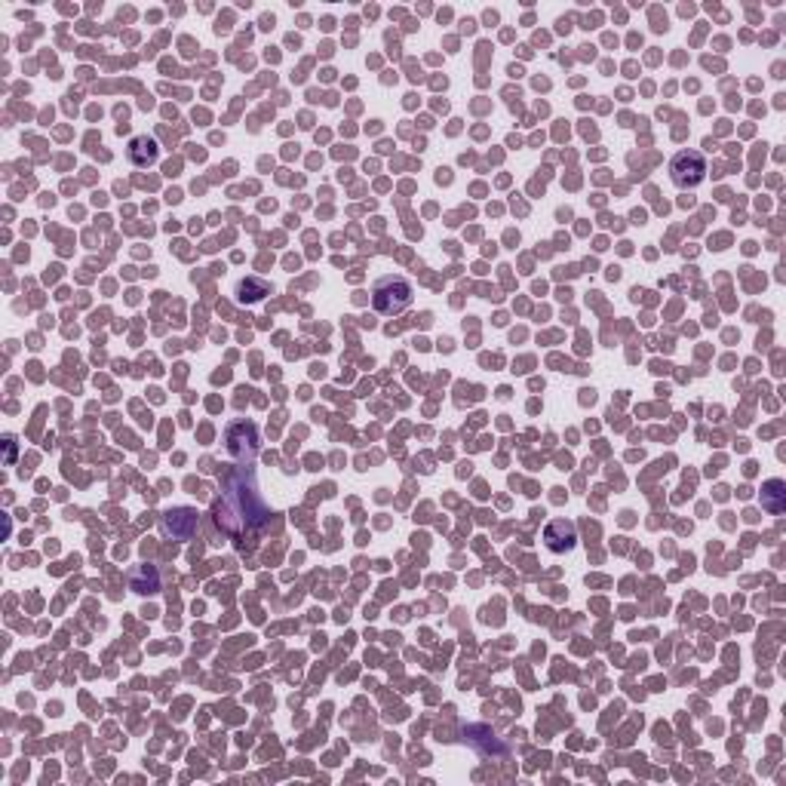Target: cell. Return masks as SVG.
I'll return each instance as SVG.
<instances>
[{
  "mask_svg": "<svg viewBox=\"0 0 786 786\" xmlns=\"http://www.w3.org/2000/svg\"><path fill=\"white\" fill-rule=\"evenodd\" d=\"M219 525L231 528V519H240V525L246 528H259L268 523V510H264L259 492H255L252 473L249 470H236L234 476H228L225 485V504H219Z\"/></svg>",
  "mask_w": 786,
  "mask_h": 786,
  "instance_id": "cell-1",
  "label": "cell"
},
{
  "mask_svg": "<svg viewBox=\"0 0 786 786\" xmlns=\"http://www.w3.org/2000/svg\"><path fill=\"white\" fill-rule=\"evenodd\" d=\"M412 304V283L402 274H387L375 280L372 286V308L381 317H396Z\"/></svg>",
  "mask_w": 786,
  "mask_h": 786,
  "instance_id": "cell-2",
  "label": "cell"
},
{
  "mask_svg": "<svg viewBox=\"0 0 786 786\" xmlns=\"http://www.w3.org/2000/svg\"><path fill=\"white\" fill-rule=\"evenodd\" d=\"M670 178H673V185L682 187V191H691V187L704 185V178H707L704 154L694 148L679 151V154L670 160Z\"/></svg>",
  "mask_w": 786,
  "mask_h": 786,
  "instance_id": "cell-3",
  "label": "cell"
},
{
  "mask_svg": "<svg viewBox=\"0 0 786 786\" xmlns=\"http://www.w3.org/2000/svg\"><path fill=\"white\" fill-rule=\"evenodd\" d=\"M160 525H163L166 538L191 541L194 534H197L200 517H197V510H191V507H172V510H166L163 517H160Z\"/></svg>",
  "mask_w": 786,
  "mask_h": 786,
  "instance_id": "cell-4",
  "label": "cell"
},
{
  "mask_svg": "<svg viewBox=\"0 0 786 786\" xmlns=\"http://www.w3.org/2000/svg\"><path fill=\"white\" fill-rule=\"evenodd\" d=\"M228 451L236 461L255 458V451H259V430H255V424H231V430H228Z\"/></svg>",
  "mask_w": 786,
  "mask_h": 786,
  "instance_id": "cell-5",
  "label": "cell"
},
{
  "mask_svg": "<svg viewBox=\"0 0 786 786\" xmlns=\"http://www.w3.org/2000/svg\"><path fill=\"white\" fill-rule=\"evenodd\" d=\"M575 541H577V532L572 519H550V523H547L544 544L550 553H568L575 547Z\"/></svg>",
  "mask_w": 786,
  "mask_h": 786,
  "instance_id": "cell-6",
  "label": "cell"
},
{
  "mask_svg": "<svg viewBox=\"0 0 786 786\" xmlns=\"http://www.w3.org/2000/svg\"><path fill=\"white\" fill-rule=\"evenodd\" d=\"M127 157H129V163L132 166H154L157 163V157H160V148H157V142L154 138H148V136H136L129 142V148H127Z\"/></svg>",
  "mask_w": 786,
  "mask_h": 786,
  "instance_id": "cell-7",
  "label": "cell"
},
{
  "mask_svg": "<svg viewBox=\"0 0 786 786\" xmlns=\"http://www.w3.org/2000/svg\"><path fill=\"white\" fill-rule=\"evenodd\" d=\"M129 587L136 590V593H142V596L157 593V590H160V572L154 566H138L136 572L129 575Z\"/></svg>",
  "mask_w": 786,
  "mask_h": 786,
  "instance_id": "cell-8",
  "label": "cell"
},
{
  "mask_svg": "<svg viewBox=\"0 0 786 786\" xmlns=\"http://www.w3.org/2000/svg\"><path fill=\"white\" fill-rule=\"evenodd\" d=\"M786 485L783 479H771V483H765L762 489V507L771 513V517H781L783 513V495H786Z\"/></svg>",
  "mask_w": 786,
  "mask_h": 786,
  "instance_id": "cell-9",
  "label": "cell"
}]
</instances>
